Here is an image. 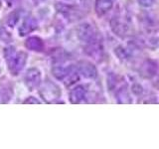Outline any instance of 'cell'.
<instances>
[{"label": "cell", "mask_w": 159, "mask_h": 149, "mask_svg": "<svg viewBox=\"0 0 159 149\" xmlns=\"http://www.w3.org/2000/svg\"><path fill=\"white\" fill-rule=\"evenodd\" d=\"M116 56L119 59H121V60H128L129 58L131 57L130 49L125 48V47H123V46H118L116 49Z\"/></svg>", "instance_id": "cell-16"}, {"label": "cell", "mask_w": 159, "mask_h": 149, "mask_svg": "<svg viewBox=\"0 0 159 149\" xmlns=\"http://www.w3.org/2000/svg\"><path fill=\"white\" fill-rule=\"evenodd\" d=\"M38 27V23L33 17H26L19 28V35L20 36H26L29 33L33 32Z\"/></svg>", "instance_id": "cell-6"}, {"label": "cell", "mask_w": 159, "mask_h": 149, "mask_svg": "<svg viewBox=\"0 0 159 149\" xmlns=\"http://www.w3.org/2000/svg\"><path fill=\"white\" fill-rule=\"evenodd\" d=\"M86 97V88L83 86H77L70 93V101L72 103H80Z\"/></svg>", "instance_id": "cell-10"}, {"label": "cell", "mask_w": 159, "mask_h": 149, "mask_svg": "<svg viewBox=\"0 0 159 149\" xmlns=\"http://www.w3.org/2000/svg\"><path fill=\"white\" fill-rule=\"evenodd\" d=\"M0 5H1V0H0Z\"/></svg>", "instance_id": "cell-25"}, {"label": "cell", "mask_w": 159, "mask_h": 149, "mask_svg": "<svg viewBox=\"0 0 159 149\" xmlns=\"http://www.w3.org/2000/svg\"><path fill=\"white\" fill-rule=\"evenodd\" d=\"M26 47L35 52H42L44 50V43L39 37H29L26 40Z\"/></svg>", "instance_id": "cell-13"}, {"label": "cell", "mask_w": 159, "mask_h": 149, "mask_svg": "<svg viewBox=\"0 0 159 149\" xmlns=\"http://www.w3.org/2000/svg\"><path fill=\"white\" fill-rule=\"evenodd\" d=\"M111 28L113 30V32L116 33V35H118V36H124L128 32L129 26L126 22H124L119 17L118 18L116 17L111 21Z\"/></svg>", "instance_id": "cell-8"}, {"label": "cell", "mask_w": 159, "mask_h": 149, "mask_svg": "<svg viewBox=\"0 0 159 149\" xmlns=\"http://www.w3.org/2000/svg\"><path fill=\"white\" fill-rule=\"evenodd\" d=\"M19 20V14L17 11L12 12L11 14L9 15V17L7 19V25L10 27H13L15 24L17 23V21Z\"/></svg>", "instance_id": "cell-19"}, {"label": "cell", "mask_w": 159, "mask_h": 149, "mask_svg": "<svg viewBox=\"0 0 159 149\" xmlns=\"http://www.w3.org/2000/svg\"><path fill=\"white\" fill-rule=\"evenodd\" d=\"M11 40H12V37H11V35H10V33L5 28L0 27V42L9 43V42H11Z\"/></svg>", "instance_id": "cell-18"}, {"label": "cell", "mask_w": 159, "mask_h": 149, "mask_svg": "<svg viewBox=\"0 0 159 149\" xmlns=\"http://www.w3.org/2000/svg\"><path fill=\"white\" fill-rule=\"evenodd\" d=\"M157 73V66L156 64L152 62V61H145L142 66L140 67V74L144 78H147V79H151Z\"/></svg>", "instance_id": "cell-7"}, {"label": "cell", "mask_w": 159, "mask_h": 149, "mask_svg": "<svg viewBox=\"0 0 159 149\" xmlns=\"http://www.w3.org/2000/svg\"><path fill=\"white\" fill-rule=\"evenodd\" d=\"M24 103H29V104H40L41 102H40L37 98H35L34 97H28L26 101L24 102Z\"/></svg>", "instance_id": "cell-21"}, {"label": "cell", "mask_w": 159, "mask_h": 149, "mask_svg": "<svg viewBox=\"0 0 159 149\" xmlns=\"http://www.w3.org/2000/svg\"><path fill=\"white\" fill-rule=\"evenodd\" d=\"M25 84L29 88L30 91H34L41 84V73L38 69H29L25 74Z\"/></svg>", "instance_id": "cell-4"}, {"label": "cell", "mask_w": 159, "mask_h": 149, "mask_svg": "<svg viewBox=\"0 0 159 149\" xmlns=\"http://www.w3.org/2000/svg\"><path fill=\"white\" fill-rule=\"evenodd\" d=\"M12 97L11 88L0 84V103H7Z\"/></svg>", "instance_id": "cell-15"}, {"label": "cell", "mask_w": 159, "mask_h": 149, "mask_svg": "<svg viewBox=\"0 0 159 149\" xmlns=\"http://www.w3.org/2000/svg\"><path fill=\"white\" fill-rule=\"evenodd\" d=\"M116 0H97L96 1V12L102 16L107 13L114 4Z\"/></svg>", "instance_id": "cell-11"}, {"label": "cell", "mask_w": 159, "mask_h": 149, "mask_svg": "<svg viewBox=\"0 0 159 149\" xmlns=\"http://www.w3.org/2000/svg\"><path fill=\"white\" fill-rule=\"evenodd\" d=\"M145 44V46L150 48V49H156L159 46V38L155 36H150L147 37L146 39H144V41H142V44Z\"/></svg>", "instance_id": "cell-17"}, {"label": "cell", "mask_w": 159, "mask_h": 149, "mask_svg": "<svg viewBox=\"0 0 159 149\" xmlns=\"http://www.w3.org/2000/svg\"><path fill=\"white\" fill-rule=\"evenodd\" d=\"M139 5L142 7H151L154 4V0H137Z\"/></svg>", "instance_id": "cell-20"}, {"label": "cell", "mask_w": 159, "mask_h": 149, "mask_svg": "<svg viewBox=\"0 0 159 149\" xmlns=\"http://www.w3.org/2000/svg\"><path fill=\"white\" fill-rule=\"evenodd\" d=\"M40 94H41L45 102L51 103L61 97V89L56 84L47 81L40 89Z\"/></svg>", "instance_id": "cell-2"}, {"label": "cell", "mask_w": 159, "mask_h": 149, "mask_svg": "<svg viewBox=\"0 0 159 149\" xmlns=\"http://www.w3.org/2000/svg\"><path fill=\"white\" fill-rule=\"evenodd\" d=\"M116 97L117 102L120 104H129L132 102L131 96L127 91V88L125 86H123L117 89L116 93Z\"/></svg>", "instance_id": "cell-12"}, {"label": "cell", "mask_w": 159, "mask_h": 149, "mask_svg": "<svg viewBox=\"0 0 159 149\" xmlns=\"http://www.w3.org/2000/svg\"><path fill=\"white\" fill-rule=\"evenodd\" d=\"M5 1H6V2H7V4H8L9 6H10V5L12 4V2L14 1V0H5Z\"/></svg>", "instance_id": "cell-23"}, {"label": "cell", "mask_w": 159, "mask_h": 149, "mask_svg": "<svg viewBox=\"0 0 159 149\" xmlns=\"http://www.w3.org/2000/svg\"><path fill=\"white\" fill-rule=\"evenodd\" d=\"M78 71L80 74H82L84 78L87 79H94L98 76L97 68L93 66L91 62L88 61H81L79 63Z\"/></svg>", "instance_id": "cell-5"}, {"label": "cell", "mask_w": 159, "mask_h": 149, "mask_svg": "<svg viewBox=\"0 0 159 149\" xmlns=\"http://www.w3.org/2000/svg\"><path fill=\"white\" fill-rule=\"evenodd\" d=\"M77 35L78 38L86 44H91L97 40L96 30L89 23H83L79 25L77 29Z\"/></svg>", "instance_id": "cell-3"}, {"label": "cell", "mask_w": 159, "mask_h": 149, "mask_svg": "<svg viewBox=\"0 0 159 149\" xmlns=\"http://www.w3.org/2000/svg\"><path fill=\"white\" fill-rule=\"evenodd\" d=\"M75 71L73 67H63V66H56L52 69L53 76L60 79V81H65L70 74Z\"/></svg>", "instance_id": "cell-9"}, {"label": "cell", "mask_w": 159, "mask_h": 149, "mask_svg": "<svg viewBox=\"0 0 159 149\" xmlns=\"http://www.w3.org/2000/svg\"><path fill=\"white\" fill-rule=\"evenodd\" d=\"M81 2L84 6H89V3H91V0H81Z\"/></svg>", "instance_id": "cell-22"}, {"label": "cell", "mask_w": 159, "mask_h": 149, "mask_svg": "<svg viewBox=\"0 0 159 149\" xmlns=\"http://www.w3.org/2000/svg\"><path fill=\"white\" fill-rule=\"evenodd\" d=\"M4 57L6 60L8 69L12 74H18L26 65L27 54L24 52H16L13 47H8L4 50Z\"/></svg>", "instance_id": "cell-1"}, {"label": "cell", "mask_w": 159, "mask_h": 149, "mask_svg": "<svg viewBox=\"0 0 159 149\" xmlns=\"http://www.w3.org/2000/svg\"><path fill=\"white\" fill-rule=\"evenodd\" d=\"M44 0H34V2L35 3H41V2H43Z\"/></svg>", "instance_id": "cell-24"}, {"label": "cell", "mask_w": 159, "mask_h": 149, "mask_svg": "<svg viewBox=\"0 0 159 149\" xmlns=\"http://www.w3.org/2000/svg\"><path fill=\"white\" fill-rule=\"evenodd\" d=\"M89 45V50L88 53L91 55L92 57H93L94 59H99L102 56V48L101 46V44H98L97 42V40L94 42L88 44Z\"/></svg>", "instance_id": "cell-14"}]
</instances>
